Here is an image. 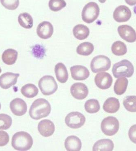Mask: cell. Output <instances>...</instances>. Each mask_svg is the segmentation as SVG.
<instances>
[{
    "label": "cell",
    "instance_id": "6",
    "mask_svg": "<svg viewBox=\"0 0 136 151\" xmlns=\"http://www.w3.org/2000/svg\"><path fill=\"white\" fill-rule=\"evenodd\" d=\"M111 60L107 57L104 55L95 56L91 63V68L94 73L109 70L111 68Z\"/></svg>",
    "mask_w": 136,
    "mask_h": 151
},
{
    "label": "cell",
    "instance_id": "38",
    "mask_svg": "<svg viewBox=\"0 0 136 151\" xmlns=\"http://www.w3.org/2000/svg\"><path fill=\"white\" fill-rule=\"evenodd\" d=\"M1 72H2L1 68V67H0V73H1Z\"/></svg>",
    "mask_w": 136,
    "mask_h": 151
},
{
    "label": "cell",
    "instance_id": "21",
    "mask_svg": "<svg viewBox=\"0 0 136 151\" xmlns=\"http://www.w3.org/2000/svg\"><path fill=\"white\" fill-rule=\"evenodd\" d=\"M104 110L109 113H114L118 111L120 108L119 100L114 97H110L105 101L103 106Z\"/></svg>",
    "mask_w": 136,
    "mask_h": 151
},
{
    "label": "cell",
    "instance_id": "39",
    "mask_svg": "<svg viewBox=\"0 0 136 151\" xmlns=\"http://www.w3.org/2000/svg\"><path fill=\"white\" fill-rule=\"evenodd\" d=\"M1 103H0V110H1Z\"/></svg>",
    "mask_w": 136,
    "mask_h": 151
},
{
    "label": "cell",
    "instance_id": "26",
    "mask_svg": "<svg viewBox=\"0 0 136 151\" xmlns=\"http://www.w3.org/2000/svg\"><path fill=\"white\" fill-rule=\"evenodd\" d=\"M21 92L24 97L32 98L37 96L38 93V89L34 84L28 83L22 86Z\"/></svg>",
    "mask_w": 136,
    "mask_h": 151
},
{
    "label": "cell",
    "instance_id": "2",
    "mask_svg": "<svg viewBox=\"0 0 136 151\" xmlns=\"http://www.w3.org/2000/svg\"><path fill=\"white\" fill-rule=\"evenodd\" d=\"M33 140L32 136L27 132L21 131L14 135L12 140V145L18 151H27L32 146Z\"/></svg>",
    "mask_w": 136,
    "mask_h": 151
},
{
    "label": "cell",
    "instance_id": "29",
    "mask_svg": "<svg viewBox=\"0 0 136 151\" xmlns=\"http://www.w3.org/2000/svg\"><path fill=\"white\" fill-rule=\"evenodd\" d=\"M85 109L87 112L90 114L97 113L100 110V105L99 101L95 99L88 100L85 103Z\"/></svg>",
    "mask_w": 136,
    "mask_h": 151
},
{
    "label": "cell",
    "instance_id": "19",
    "mask_svg": "<svg viewBox=\"0 0 136 151\" xmlns=\"http://www.w3.org/2000/svg\"><path fill=\"white\" fill-rule=\"evenodd\" d=\"M55 72L58 81L60 83H65L68 80V75L66 66L63 63H58L55 67Z\"/></svg>",
    "mask_w": 136,
    "mask_h": 151
},
{
    "label": "cell",
    "instance_id": "15",
    "mask_svg": "<svg viewBox=\"0 0 136 151\" xmlns=\"http://www.w3.org/2000/svg\"><path fill=\"white\" fill-rule=\"evenodd\" d=\"M72 78L75 80L82 81L86 80L90 76V72L85 66L75 65L70 68Z\"/></svg>",
    "mask_w": 136,
    "mask_h": 151
},
{
    "label": "cell",
    "instance_id": "3",
    "mask_svg": "<svg viewBox=\"0 0 136 151\" xmlns=\"http://www.w3.org/2000/svg\"><path fill=\"white\" fill-rule=\"evenodd\" d=\"M112 72L114 78L132 76L134 72V68L132 63L127 60H124L113 65Z\"/></svg>",
    "mask_w": 136,
    "mask_h": 151
},
{
    "label": "cell",
    "instance_id": "7",
    "mask_svg": "<svg viewBox=\"0 0 136 151\" xmlns=\"http://www.w3.org/2000/svg\"><path fill=\"white\" fill-rule=\"evenodd\" d=\"M119 128V122L117 119L113 116L106 117L101 122V130L106 135H114L118 132Z\"/></svg>",
    "mask_w": 136,
    "mask_h": 151
},
{
    "label": "cell",
    "instance_id": "20",
    "mask_svg": "<svg viewBox=\"0 0 136 151\" xmlns=\"http://www.w3.org/2000/svg\"><path fill=\"white\" fill-rule=\"evenodd\" d=\"M114 147L113 142L109 139H103L97 141L93 146L94 151H111Z\"/></svg>",
    "mask_w": 136,
    "mask_h": 151
},
{
    "label": "cell",
    "instance_id": "34",
    "mask_svg": "<svg viewBox=\"0 0 136 151\" xmlns=\"http://www.w3.org/2000/svg\"><path fill=\"white\" fill-rule=\"evenodd\" d=\"M9 137L7 132L0 131V147L5 146L9 142Z\"/></svg>",
    "mask_w": 136,
    "mask_h": 151
},
{
    "label": "cell",
    "instance_id": "13",
    "mask_svg": "<svg viewBox=\"0 0 136 151\" xmlns=\"http://www.w3.org/2000/svg\"><path fill=\"white\" fill-rule=\"evenodd\" d=\"M19 76V73L11 72L3 74L0 76V86L4 89L10 88L17 83V79Z\"/></svg>",
    "mask_w": 136,
    "mask_h": 151
},
{
    "label": "cell",
    "instance_id": "28",
    "mask_svg": "<svg viewBox=\"0 0 136 151\" xmlns=\"http://www.w3.org/2000/svg\"><path fill=\"white\" fill-rule=\"evenodd\" d=\"M112 53L117 56H122L127 52V47L122 42L116 41L112 44L111 47Z\"/></svg>",
    "mask_w": 136,
    "mask_h": 151
},
{
    "label": "cell",
    "instance_id": "31",
    "mask_svg": "<svg viewBox=\"0 0 136 151\" xmlns=\"http://www.w3.org/2000/svg\"><path fill=\"white\" fill-rule=\"evenodd\" d=\"M66 5L65 0H50L49 6L50 10L54 12L59 11Z\"/></svg>",
    "mask_w": 136,
    "mask_h": 151
},
{
    "label": "cell",
    "instance_id": "24",
    "mask_svg": "<svg viewBox=\"0 0 136 151\" xmlns=\"http://www.w3.org/2000/svg\"><path fill=\"white\" fill-rule=\"evenodd\" d=\"M128 81L127 78L120 77L116 81L114 87V91L117 95H120L126 91Z\"/></svg>",
    "mask_w": 136,
    "mask_h": 151
},
{
    "label": "cell",
    "instance_id": "17",
    "mask_svg": "<svg viewBox=\"0 0 136 151\" xmlns=\"http://www.w3.org/2000/svg\"><path fill=\"white\" fill-rule=\"evenodd\" d=\"M37 128L40 133L44 137H49L52 135L55 130L54 124L48 119L40 121Z\"/></svg>",
    "mask_w": 136,
    "mask_h": 151
},
{
    "label": "cell",
    "instance_id": "27",
    "mask_svg": "<svg viewBox=\"0 0 136 151\" xmlns=\"http://www.w3.org/2000/svg\"><path fill=\"white\" fill-rule=\"evenodd\" d=\"M94 45L89 42H84L80 44L77 48L76 51L78 54L83 56L90 55L94 51Z\"/></svg>",
    "mask_w": 136,
    "mask_h": 151
},
{
    "label": "cell",
    "instance_id": "10",
    "mask_svg": "<svg viewBox=\"0 0 136 151\" xmlns=\"http://www.w3.org/2000/svg\"><path fill=\"white\" fill-rule=\"evenodd\" d=\"M131 11L125 5H120L117 7L113 12L114 20L118 22H126L131 18Z\"/></svg>",
    "mask_w": 136,
    "mask_h": 151
},
{
    "label": "cell",
    "instance_id": "33",
    "mask_svg": "<svg viewBox=\"0 0 136 151\" xmlns=\"http://www.w3.org/2000/svg\"><path fill=\"white\" fill-rule=\"evenodd\" d=\"M0 1L4 7L9 10H15L19 5V0H0Z\"/></svg>",
    "mask_w": 136,
    "mask_h": 151
},
{
    "label": "cell",
    "instance_id": "30",
    "mask_svg": "<svg viewBox=\"0 0 136 151\" xmlns=\"http://www.w3.org/2000/svg\"><path fill=\"white\" fill-rule=\"evenodd\" d=\"M123 104L128 111L136 112V96H127L124 99Z\"/></svg>",
    "mask_w": 136,
    "mask_h": 151
},
{
    "label": "cell",
    "instance_id": "32",
    "mask_svg": "<svg viewBox=\"0 0 136 151\" xmlns=\"http://www.w3.org/2000/svg\"><path fill=\"white\" fill-rule=\"evenodd\" d=\"M12 123V119L9 116L5 114H0V130L8 129Z\"/></svg>",
    "mask_w": 136,
    "mask_h": 151
},
{
    "label": "cell",
    "instance_id": "12",
    "mask_svg": "<svg viewBox=\"0 0 136 151\" xmlns=\"http://www.w3.org/2000/svg\"><path fill=\"white\" fill-rule=\"evenodd\" d=\"M70 91L72 95L78 100L84 99L89 94L87 87L82 83H74L71 88Z\"/></svg>",
    "mask_w": 136,
    "mask_h": 151
},
{
    "label": "cell",
    "instance_id": "35",
    "mask_svg": "<svg viewBox=\"0 0 136 151\" xmlns=\"http://www.w3.org/2000/svg\"><path fill=\"white\" fill-rule=\"evenodd\" d=\"M128 136L131 141L136 144V124L132 126L130 128Z\"/></svg>",
    "mask_w": 136,
    "mask_h": 151
},
{
    "label": "cell",
    "instance_id": "23",
    "mask_svg": "<svg viewBox=\"0 0 136 151\" xmlns=\"http://www.w3.org/2000/svg\"><path fill=\"white\" fill-rule=\"evenodd\" d=\"M18 55V53L16 50L12 49H7L2 54V60L6 65H13L17 61Z\"/></svg>",
    "mask_w": 136,
    "mask_h": 151
},
{
    "label": "cell",
    "instance_id": "11",
    "mask_svg": "<svg viewBox=\"0 0 136 151\" xmlns=\"http://www.w3.org/2000/svg\"><path fill=\"white\" fill-rule=\"evenodd\" d=\"M118 32L120 37L127 42L132 43L136 40V32L130 26L122 25L118 27Z\"/></svg>",
    "mask_w": 136,
    "mask_h": 151
},
{
    "label": "cell",
    "instance_id": "5",
    "mask_svg": "<svg viewBox=\"0 0 136 151\" xmlns=\"http://www.w3.org/2000/svg\"><path fill=\"white\" fill-rule=\"evenodd\" d=\"M38 86L43 95L46 96L52 95L58 88L57 83L54 78L51 76L42 77L38 82Z\"/></svg>",
    "mask_w": 136,
    "mask_h": 151
},
{
    "label": "cell",
    "instance_id": "1",
    "mask_svg": "<svg viewBox=\"0 0 136 151\" xmlns=\"http://www.w3.org/2000/svg\"><path fill=\"white\" fill-rule=\"evenodd\" d=\"M50 103L45 99H36L33 103L29 111L30 117L35 120L40 119L47 116L51 111Z\"/></svg>",
    "mask_w": 136,
    "mask_h": 151
},
{
    "label": "cell",
    "instance_id": "22",
    "mask_svg": "<svg viewBox=\"0 0 136 151\" xmlns=\"http://www.w3.org/2000/svg\"><path fill=\"white\" fill-rule=\"evenodd\" d=\"M73 32L74 36L76 39L82 40L87 38L89 35L90 30L86 26L79 24L74 27Z\"/></svg>",
    "mask_w": 136,
    "mask_h": 151
},
{
    "label": "cell",
    "instance_id": "36",
    "mask_svg": "<svg viewBox=\"0 0 136 151\" xmlns=\"http://www.w3.org/2000/svg\"><path fill=\"white\" fill-rule=\"evenodd\" d=\"M126 4L130 6L136 5V0H125Z\"/></svg>",
    "mask_w": 136,
    "mask_h": 151
},
{
    "label": "cell",
    "instance_id": "25",
    "mask_svg": "<svg viewBox=\"0 0 136 151\" xmlns=\"http://www.w3.org/2000/svg\"><path fill=\"white\" fill-rule=\"evenodd\" d=\"M19 24L24 28H32L33 26V19L32 16L27 12L22 13L18 17Z\"/></svg>",
    "mask_w": 136,
    "mask_h": 151
},
{
    "label": "cell",
    "instance_id": "9",
    "mask_svg": "<svg viewBox=\"0 0 136 151\" xmlns=\"http://www.w3.org/2000/svg\"><path fill=\"white\" fill-rule=\"evenodd\" d=\"M113 81L112 77L108 73H100L96 75L95 78V84L99 88L106 90L110 88Z\"/></svg>",
    "mask_w": 136,
    "mask_h": 151
},
{
    "label": "cell",
    "instance_id": "18",
    "mask_svg": "<svg viewBox=\"0 0 136 151\" xmlns=\"http://www.w3.org/2000/svg\"><path fill=\"white\" fill-rule=\"evenodd\" d=\"M65 145L67 151H79L82 148V142L76 136H71L66 138Z\"/></svg>",
    "mask_w": 136,
    "mask_h": 151
},
{
    "label": "cell",
    "instance_id": "4",
    "mask_svg": "<svg viewBox=\"0 0 136 151\" xmlns=\"http://www.w3.org/2000/svg\"><path fill=\"white\" fill-rule=\"evenodd\" d=\"M99 13L100 8L97 4L95 2H89L85 5L82 10V20L86 23L90 24L97 20Z\"/></svg>",
    "mask_w": 136,
    "mask_h": 151
},
{
    "label": "cell",
    "instance_id": "37",
    "mask_svg": "<svg viewBox=\"0 0 136 151\" xmlns=\"http://www.w3.org/2000/svg\"><path fill=\"white\" fill-rule=\"evenodd\" d=\"M100 2V3H101V4H104L105 2L106 1V0H98Z\"/></svg>",
    "mask_w": 136,
    "mask_h": 151
},
{
    "label": "cell",
    "instance_id": "8",
    "mask_svg": "<svg viewBox=\"0 0 136 151\" xmlns=\"http://www.w3.org/2000/svg\"><path fill=\"white\" fill-rule=\"evenodd\" d=\"M65 122L68 127L73 129H78L84 125L86 118L82 113L78 112H73L66 116Z\"/></svg>",
    "mask_w": 136,
    "mask_h": 151
},
{
    "label": "cell",
    "instance_id": "16",
    "mask_svg": "<svg viewBox=\"0 0 136 151\" xmlns=\"http://www.w3.org/2000/svg\"><path fill=\"white\" fill-rule=\"evenodd\" d=\"M37 36L43 39H47L52 36L54 31L52 24L48 21L40 23L37 28Z\"/></svg>",
    "mask_w": 136,
    "mask_h": 151
},
{
    "label": "cell",
    "instance_id": "14",
    "mask_svg": "<svg viewBox=\"0 0 136 151\" xmlns=\"http://www.w3.org/2000/svg\"><path fill=\"white\" fill-rule=\"evenodd\" d=\"M10 108L13 114L17 116L24 115L27 109V105L25 101L19 98L15 99L11 102Z\"/></svg>",
    "mask_w": 136,
    "mask_h": 151
}]
</instances>
